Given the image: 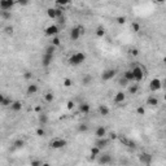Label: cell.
<instances>
[{
  "instance_id": "1",
  "label": "cell",
  "mask_w": 166,
  "mask_h": 166,
  "mask_svg": "<svg viewBox=\"0 0 166 166\" xmlns=\"http://www.w3.org/2000/svg\"><path fill=\"white\" fill-rule=\"evenodd\" d=\"M84 61H86V53L77 51V52L70 55L68 62H69V65H71V66H79V65H82Z\"/></svg>"
},
{
  "instance_id": "2",
  "label": "cell",
  "mask_w": 166,
  "mask_h": 166,
  "mask_svg": "<svg viewBox=\"0 0 166 166\" xmlns=\"http://www.w3.org/2000/svg\"><path fill=\"white\" fill-rule=\"evenodd\" d=\"M131 70H132V73H134V82L139 83L144 79V77H145V69H144L140 64H135V65L131 68Z\"/></svg>"
},
{
  "instance_id": "3",
  "label": "cell",
  "mask_w": 166,
  "mask_h": 166,
  "mask_svg": "<svg viewBox=\"0 0 166 166\" xmlns=\"http://www.w3.org/2000/svg\"><path fill=\"white\" fill-rule=\"evenodd\" d=\"M66 145H68V141L64 138H55L49 141V147L52 149H61Z\"/></svg>"
},
{
  "instance_id": "4",
  "label": "cell",
  "mask_w": 166,
  "mask_h": 166,
  "mask_svg": "<svg viewBox=\"0 0 166 166\" xmlns=\"http://www.w3.org/2000/svg\"><path fill=\"white\" fill-rule=\"evenodd\" d=\"M82 34H84V27H82V26H75V27H73L70 30V39L73 42L78 40L79 38L82 36Z\"/></svg>"
},
{
  "instance_id": "5",
  "label": "cell",
  "mask_w": 166,
  "mask_h": 166,
  "mask_svg": "<svg viewBox=\"0 0 166 166\" xmlns=\"http://www.w3.org/2000/svg\"><path fill=\"white\" fill-rule=\"evenodd\" d=\"M58 33H60V27H58V25H56V23L47 26V27L44 29L45 36H49V38H53V36L58 35Z\"/></svg>"
},
{
  "instance_id": "6",
  "label": "cell",
  "mask_w": 166,
  "mask_h": 166,
  "mask_svg": "<svg viewBox=\"0 0 166 166\" xmlns=\"http://www.w3.org/2000/svg\"><path fill=\"white\" fill-rule=\"evenodd\" d=\"M162 86H164V83L161 82V79L153 78L149 82V90H151L152 92H157V91H160L162 88Z\"/></svg>"
},
{
  "instance_id": "7",
  "label": "cell",
  "mask_w": 166,
  "mask_h": 166,
  "mask_svg": "<svg viewBox=\"0 0 166 166\" xmlns=\"http://www.w3.org/2000/svg\"><path fill=\"white\" fill-rule=\"evenodd\" d=\"M116 74H117L116 69H106V70H104L103 73H101V79H103L104 82L110 81V79H113L114 77H116Z\"/></svg>"
},
{
  "instance_id": "8",
  "label": "cell",
  "mask_w": 166,
  "mask_h": 166,
  "mask_svg": "<svg viewBox=\"0 0 166 166\" xmlns=\"http://www.w3.org/2000/svg\"><path fill=\"white\" fill-rule=\"evenodd\" d=\"M113 162V158H112L110 154L104 153V154H99L97 156V164L100 165H106V164H112Z\"/></svg>"
},
{
  "instance_id": "9",
  "label": "cell",
  "mask_w": 166,
  "mask_h": 166,
  "mask_svg": "<svg viewBox=\"0 0 166 166\" xmlns=\"http://www.w3.org/2000/svg\"><path fill=\"white\" fill-rule=\"evenodd\" d=\"M109 143H110V139L108 138V136H104V138H97L95 141V145H97L99 148L103 151L104 148H106V147L109 145Z\"/></svg>"
},
{
  "instance_id": "10",
  "label": "cell",
  "mask_w": 166,
  "mask_h": 166,
  "mask_svg": "<svg viewBox=\"0 0 166 166\" xmlns=\"http://www.w3.org/2000/svg\"><path fill=\"white\" fill-rule=\"evenodd\" d=\"M16 0H0V8L1 10H10L16 4Z\"/></svg>"
},
{
  "instance_id": "11",
  "label": "cell",
  "mask_w": 166,
  "mask_h": 166,
  "mask_svg": "<svg viewBox=\"0 0 166 166\" xmlns=\"http://www.w3.org/2000/svg\"><path fill=\"white\" fill-rule=\"evenodd\" d=\"M139 161H140L141 164H144V165H151L152 161H153V156L144 152V153L139 154Z\"/></svg>"
},
{
  "instance_id": "12",
  "label": "cell",
  "mask_w": 166,
  "mask_h": 166,
  "mask_svg": "<svg viewBox=\"0 0 166 166\" xmlns=\"http://www.w3.org/2000/svg\"><path fill=\"white\" fill-rule=\"evenodd\" d=\"M52 61H53V55L43 53V56H42V66L43 68H48V66L52 64Z\"/></svg>"
},
{
  "instance_id": "13",
  "label": "cell",
  "mask_w": 166,
  "mask_h": 166,
  "mask_svg": "<svg viewBox=\"0 0 166 166\" xmlns=\"http://www.w3.org/2000/svg\"><path fill=\"white\" fill-rule=\"evenodd\" d=\"M145 104H147L148 106H151V108H156V106H158L160 100H158V97H157V96L151 95V96H148V99H147Z\"/></svg>"
},
{
  "instance_id": "14",
  "label": "cell",
  "mask_w": 166,
  "mask_h": 166,
  "mask_svg": "<svg viewBox=\"0 0 166 166\" xmlns=\"http://www.w3.org/2000/svg\"><path fill=\"white\" fill-rule=\"evenodd\" d=\"M125 100H126V93L123 91H118V92L113 96V101L116 104H122V103H125Z\"/></svg>"
},
{
  "instance_id": "15",
  "label": "cell",
  "mask_w": 166,
  "mask_h": 166,
  "mask_svg": "<svg viewBox=\"0 0 166 166\" xmlns=\"http://www.w3.org/2000/svg\"><path fill=\"white\" fill-rule=\"evenodd\" d=\"M38 90H39L38 84H35V83H29V86L26 87V95L27 96L35 95V93L38 92Z\"/></svg>"
},
{
  "instance_id": "16",
  "label": "cell",
  "mask_w": 166,
  "mask_h": 166,
  "mask_svg": "<svg viewBox=\"0 0 166 166\" xmlns=\"http://www.w3.org/2000/svg\"><path fill=\"white\" fill-rule=\"evenodd\" d=\"M43 100H44V103H47V104H52L53 101H55V93L51 92V91L44 92L43 93Z\"/></svg>"
},
{
  "instance_id": "17",
  "label": "cell",
  "mask_w": 166,
  "mask_h": 166,
  "mask_svg": "<svg viewBox=\"0 0 166 166\" xmlns=\"http://www.w3.org/2000/svg\"><path fill=\"white\" fill-rule=\"evenodd\" d=\"M95 135H96V138L108 136V130H106V127H104V126H99V127L95 130Z\"/></svg>"
},
{
  "instance_id": "18",
  "label": "cell",
  "mask_w": 166,
  "mask_h": 166,
  "mask_svg": "<svg viewBox=\"0 0 166 166\" xmlns=\"http://www.w3.org/2000/svg\"><path fill=\"white\" fill-rule=\"evenodd\" d=\"M13 103V99L9 97V96H5V95H1V97H0V104H1V106H4V108H7V106H10Z\"/></svg>"
},
{
  "instance_id": "19",
  "label": "cell",
  "mask_w": 166,
  "mask_h": 166,
  "mask_svg": "<svg viewBox=\"0 0 166 166\" xmlns=\"http://www.w3.org/2000/svg\"><path fill=\"white\" fill-rule=\"evenodd\" d=\"M10 110L14 112V113H17V112H21V109H22V101L20 100H13L12 105L9 106Z\"/></svg>"
},
{
  "instance_id": "20",
  "label": "cell",
  "mask_w": 166,
  "mask_h": 166,
  "mask_svg": "<svg viewBox=\"0 0 166 166\" xmlns=\"http://www.w3.org/2000/svg\"><path fill=\"white\" fill-rule=\"evenodd\" d=\"M78 110H79V113H82V114H88L91 110V106L88 103H81L78 106Z\"/></svg>"
},
{
  "instance_id": "21",
  "label": "cell",
  "mask_w": 166,
  "mask_h": 166,
  "mask_svg": "<svg viewBox=\"0 0 166 166\" xmlns=\"http://www.w3.org/2000/svg\"><path fill=\"white\" fill-rule=\"evenodd\" d=\"M127 87H128V93H130V95H136V93L139 92V83L138 82L131 83Z\"/></svg>"
},
{
  "instance_id": "22",
  "label": "cell",
  "mask_w": 166,
  "mask_h": 166,
  "mask_svg": "<svg viewBox=\"0 0 166 166\" xmlns=\"http://www.w3.org/2000/svg\"><path fill=\"white\" fill-rule=\"evenodd\" d=\"M97 112H99V114L103 116V117H106V116L110 114V109H109V106H106V105H100L97 109Z\"/></svg>"
},
{
  "instance_id": "23",
  "label": "cell",
  "mask_w": 166,
  "mask_h": 166,
  "mask_svg": "<svg viewBox=\"0 0 166 166\" xmlns=\"http://www.w3.org/2000/svg\"><path fill=\"white\" fill-rule=\"evenodd\" d=\"M38 122L40 126H44L48 123V116L45 113H43V112H40V113H38Z\"/></svg>"
},
{
  "instance_id": "24",
  "label": "cell",
  "mask_w": 166,
  "mask_h": 166,
  "mask_svg": "<svg viewBox=\"0 0 166 166\" xmlns=\"http://www.w3.org/2000/svg\"><path fill=\"white\" fill-rule=\"evenodd\" d=\"M47 16L51 20H57V12H56V8H48L47 9Z\"/></svg>"
},
{
  "instance_id": "25",
  "label": "cell",
  "mask_w": 166,
  "mask_h": 166,
  "mask_svg": "<svg viewBox=\"0 0 166 166\" xmlns=\"http://www.w3.org/2000/svg\"><path fill=\"white\" fill-rule=\"evenodd\" d=\"M91 83H92V75H90V74H86V75L82 77V84L83 86H90Z\"/></svg>"
},
{
  "instance_id": "26",
  "label": "cell",
  "mask_w": 166,
  "mask_h": 166,
  "mask_svg": "<svg viewBox=\"0 0 166 166\" xmlns=\"http://www.w3.org/2000/svg\"><path fill=\"white\" fill-rule=\"evenodd\" d=\"M25 147V140L23 139H17V140L13 141V148L14 149H21Z\"/></svg>"
},
{
  "instance_id": "27",
  "label": "cell",
  "mask_w": 166,
  "mask_h": 166,
  "mask_svg": "<svg viewBox=\"0 0 166 166\" xmlns=\"http://www.w3.org/2000/svg\"><path fill=\"white\" fill-rule=\"evenodd\" d=\"M95 34L97 38H104L105 36V29H104V26H97L95 30Z\"/></svg>"
},
{
  "instance_id": "28",
  "label": "cell",
  "mask_w": 166,
  "mask_h": 166,
  "mask_svg": "<svg viewBox=\"0 0 166 166\" xmlns=\"http://www.w3.org/2000/svg\"><path fill=\"white\" fill-rule=\"evenodd\" d=\"M119 139H121V141L126 147H128V148H135V143H134L132 140H130V139H127V138H119Z\"/></svg>"
},
{
  "instance_id": "29",
  "label": "cell",
  "mask_w": 166,
  "mask_h": 166,
  "mask_svg": "<svg viewBox=\"0 0 166 166\" xmlns=\"http://www.w3.org/2000/svg\"><path fill=\"white\" fill-rule=\"evenodd\" d=\"M100 153H101V149L99 148L97 145H93L92 148H91V157H92V158H95V157H97Z\"/></svg>"
},
{
  "instance_id": "30",
  "label": "cell",
  "mask_w": 166,
  "mask_h": 166,
  "mask_svg": "<svg viewBox=\"0 0 166 166\" xmlns=\"http://www.w3.org/2000/svg\"><path fill=\"white\" fill-rule=\"evenodd\" d=\"M123 77L127 79L128 82H134V73H132V70H131V69H128V70L125 71Z\"/></svg>"
},
{
  "instance_id": "31",
  "label": "cell",
  "mask_w": 166,
  "mask_h": 166,
  "mask_svg": "<svg viewBox=\"0 0 166 166\" xmlns=\"http://www.w3.org/2000/svg\"><path fill=\"white\" fill-rule=\"evenodd\" d=\"M56 48H57V47H55L53 44H51V43H49V44L45 47L44 53H49V55H53V53H55V51H56Z\"/></svg>"
},
{
  "instance_id": "32",
  "label": "cell",
  "mask_w": 166,
  "mask_h": 166,
  "mask_svg": "<svg viewBox=\"0 0 166 166\" xmlns=\"http://www.w3.org/2000/svg\"><path fill=\"white\" fill-rule=\"evenodd\" d=\"M35 134H36V136H39V138H44V136L47 135V131L40 126V127H38L35 130Z\"/></svg>"
},
{
  "instance_id": "33",
  "label": "cell",
  "mask_w": 166,
  "mask_h": 166,
  "mask_svg": "<svg viewBox=\"0 0 166 166\" xmlns=\"http://www.w3.org/2000/svg\"><path fill=\"white\" fill-rule=\"evenodd\" d=\"M73 79L71 78H64L62 79V84H64V87H66V88H69V87H71L73 86Z\"/></svg>"
},
{
  "instance_id": "34",
  "label": "cell",
  "mask_w": 166,
  "mask_h": 166,
  "mask_svg": "<svg viewBox=\"0 0 166 166\" xmlns=\"http://www.w3.org/2000/svg\"><path fill=\"white\" fill-rule=\"evenodd\" d=\"M51 44H53V45H55V47H60V44H61L60 38H58L57 35H56V36H53V38H51Z\"/></svg>"
},
{
  "instance_id": "35",
  "label": "cell",
  "mask_w": 166,
  "mask_h": 166,
  "mask_svg": "<svg viewBox=\"0 0 166 166\" xmlns=\"http://www.w3.org/2000/svg\"><path fill=\"white\" fill-rule=\"evenodd\" d=\"M71 3V0H56V4L58 5V7H66V5H69Z\"/></svg>"
},
{
  "instance_id": "36",
  "label": "cell",
  "mask_w": 166,
  "mask_h": 166,
  "mask_svg": "<svg viewBox=\"0 0 166 166\" xmlns=\"http://www.w3.org/2000/svg\"><path fill=\"white\" fill-rule=\"evenodd\" d=\"M126 21H127V17H126V16H118V17L116 18V22L118 23V25H125Z\"/></svg>"
},
{
  "instance_id": "37",
  "label": "cell",
  "mask_w": 166,
  "mask_h": 166,
  "mask_svg": "<svg viewBox=\"0 0 166 166\" xmlns=\"http://www.w3.org/2000/svg\"><path fill=\"white\" fill-rule=\"evenodd\" d=\"M4 33L7 34V35H13V33H14V27L10 26V25L5 26V27H4Z\"/></svg>"
},
{
  "instance_id": "38",
  "label": "cell",
  "mask_w": 166,
  "mask_h": 166,
  "mask_svg": "<svg viewBox=\"0 0 166 166\" xmlns=\"http://www.w3.org/2000/svg\"><path fill=\"white\" fill-rule=\"evenodd\" d=\"M128 53H130L131 57H138V56H139V49H138V48H135V47H132V48L128 49Z\"/></svg>"
},
{
  "instance_id": "39",
  "label": "cell",
  "mask_w": 166,
  "mask_h": 166,
  "mask_svg": "<svg viewBox=\"0 0 166 166\" xmlns=\"http://www.w3.org/2000/svg\"><path fill=\"white\" fill-rule=\"evenodd\" d=\"M135 113L138 114V116H144V114H145V106H138V108L135 109Z\"/></svg>"
},
{
  "instance_id": "40",
  "label": "cell",
  "mask_w": 166,
  "mask_h": 166,
  "mask_svg": "<svg viewBox=\"0 0 166 166\" xmlns=\"http://www.w3.org/2000/svg\"><path fill=\"white\" fill-rule=\"evenodd\" d=\"M131 29H132V31H135V33H140V23L138 22H132L131 23Z\"/></svg>"
},
{
  "instance_id": "41",
  "label": "cell",
  "mask_w": 166,
  "mask_h": 166,
  "mask_svg": "<svg viewBox=\"0 0 166 166\" xmlns=\"http://www.w3.org/2000/svg\"><path fill=\"white\" fill-rule=\"evenodd\" d=\"M88 128H90V127H88L87 123H81L78 126V131H79V132H87Z\"/></svg>"
},
{
  "instance_id": "42",
  "label": "cell",
  "mask_w": 166,
  "mask_h": 166,
  "mask_svg": "<svg viewBox=\"0 0 166 166\" xmlns=\"http://www.w3.org/2000/svg\"><path fill=\"white\" fill-rule=\"evenodd\" d=\"M128 83H130V82H128L127 79L125 78V77H122V78L119 79V86H121V87H127Z\"/></svg>"
},
{
  "instance_id": "43",
  "label": "cell",
  "mask_w": 166,
  "mask_h": 166,
  "mask_svg": "<svg viewBox=\"0 0 166 166\" xmlns=\"http://www.w3.org/2000/svg\"><path fill=\"white\" fill-rule=\"evenodd\" d=\"M23 78H25L26 81H31V79H33V73H30V71H25V73H23Z\"/></svg>"
},
{
  "instance_id": "44",
  "label": "cell",
  "mask_w": 166,
  "mask_h": 166,
  "mask_svg": "<svg viewBox=\"0 0 166 166\" xmlns=\"http://www.w3.org/2000/svg\"><path fill=\"white\" fill-rule=\"evenodd\" d=\"M108 138L110 139V140H116V139L118 138V135H117V132L112 131V132H109V134H108Z\"/></svg>"
},
{
  "instance_id": "45",
  "label": "cell",
  "mask_w": 166,
  "mask_h": 166,
  "mask_svg": "<svg viewBox=\"0 0 166 166\" xmlns=\"http://www.w3.org/2000/svg\"><path fill=\"white\" fill-rule=\"evenodd\" d=\"M31 166H42L43 165V161H40V160H34V161L30 162Z\"/></svg>"
},
{
  "instance_id": "46",
  "label": "cell",
  "mask_w": 166,
  "mask_h": 166,
  "mask_svg": "<svg viewBox=\"0 0 166 166\" xmlns=\"http://www.w3.org/2000/svg\"><path fill=\"white\" fill-rule=\"evenodd\" d=\"M17 1V4H20L21 7H25V5H27L29 3H30V0H16Z\"/></svg>"
},
{
  "instance_id": "47",
  "label": "cell",
  "mask_w": 166,
  "mask_h": 166,
  "mask_svg": "<svg viewBox=\"0 0 166 166\" xmlns=\"http://www.w3.org/2000/svg\"><path fill=\"white\" fill-rule=\"evenodd\" d=\"M74 106H75V104H74V101H68V105H66V108H68V110H73Z\"/></svg>"
},
{
  "instance_id": "48",
  "label": "cell",
  "mask_w": 166,
  "mask_h": 166,
  "mask_svg": "<svg viewBox=\"0 0 166 166\" xmlns=\"http://www.w3.org/2000/svg\"><path fill=\"white\" fill-rule=\"evenodd\" d=\"M153 1L157 4H164V3H166V0H153Z\"/></svg>"
},
{
  "instance_id": "49",
  "label": "cell",
  "mask_w": 166,
  "mask_h": 166,
  "mask_svg": "<svg viewBox=\"0 0 166 166\" xmlns=\"http://www.w3.org/2000/svg\"><path fill=\"white\" fill-rule=\"evenodd\" d=\"M35 112H38V113H40V112H42V106H36V108H35Z\"/></svg>"
},
{
  "instance_id": "50",
  "label": "cell",
  "mask_w": 166,
  "mask_h": 166,
  "mask_svg": "<svg viewBox=\"0 0 166 166\" xmlns=\"http://www.w3.org/2000/svg\"><path fill=\"white\" fill-rule=\"evenodd\" d=\"M164 100H165V101H166V92H165V93H164Z\"/></svg>"
},
{
  "instance_id": "51",
  "label": "cell",
  "mask_w": 166,
  "mask_h": 166,
  "mask_svg": "<svg viewBox=\"0 0 166 166\" xmlns=\"http://www.w3.org/2000/svg\"><path fill=\"white\" fill-rule=\"evenodd\" d=\"M164 86H165V87H166V78H165V81H164Z\"/></svg>"
},
{
  "instance_id": "52",
  "label": "cell",
  "mask_w": 166,
  "mask_h": 166,
  "mask_svg": "<svg viewBox=\"0 0 166 166\" xmlns=\"http://www.w3.org/2000/svg\"><path fill=\"white\" fill-rule=\"evenodd\" d=\"M164 61H165V65H166V58H165V60H164Z\"/></svg>"
}]
</instances>
